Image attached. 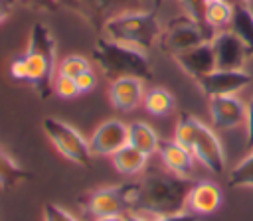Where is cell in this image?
<instances>
[{
  "instance_id": "cell-1",
  "label": "cell",
  "mask_w": 253,
  "mask_h": 221,
  "mask_svg": "<svg viewBox=\"0 0 253 221\" xmlns=\"http://www.w3.org/2000/svg\"><path fill=\"white\" fill-rule=\"evenodd\" d=\"M57 75V45L51 30L34 22L28 37V47L22 55L10 63V77L30 83L42 99H49L53 93V81Z\"/></svg>"
},
{
  "instance_id": "cell-2",
  "label": "cell",
  "mask_w": 253,
  "mask_h": 221,
  "mask_svg": "<svg viewBox=\"0 0 253 221\" xmlns=\"http://www.w3.org/2000/svg\"><path fill=\"white\" fill-rule=\"evenodd\" d=\"M136 201L132 211H142L152 217L182 211L186 207V197L192 187V178L174 176L170 172L150 174L136 182Z\"/></svg>"
},
{
  "instance_id": "cell-3",
  "label": "cell",
  "mask_w": 253,
  "mask_h": 221,
  "mask_svg": "<svg viewBox=\"0 0 253 221\" xmlns=\"http://www.w3.org/2000/svg\"><path fill=\"white\" fill-rule=\"evenodd\" d=\"M93 61L99 65L101 73L115 81L119 77H138L142 81L152 79V65L148 51L115 41L111 37H97L93 45Z\"/></svg>"
},
{
  "instance_id": "cell-4",
  "label": "cell",
  "mask_w": 253,
  "mask_h": 221,
  "mask_svg": "<svg viewBox=\"0 0 253 221\" xmlns=\"http://www.w3.org/2000/svg\"><path fill=\"white\" fill-rule=\"evenodd\" d=\"M105 37L115 41L140 47L148 51L156 41H160L162 26L156 18V12L144 10H126L115 16H109L103 24Z\"/></svg>"
},
{
  "instance_id": "cell-5",
  "label": "cell",
  "mask_w": 253,
  "mask_h": 221,
  "mask_svg": "<svg viewBox=\"0 0 253 221\" xmlns=\"http://www.w3.org/2000/svg\"><path fill=\"white\" fill-rule=\"evenodd\" d=\"M43 134L49 138V142L55 146V150L69 162L81 166V168H91V146L89 140L69 122L55 118V116H45L42 120Z\"/></svg>"
},
{
  "instance_id": "cell-6",
  "label": "cell",
  "mask_w": 253,
  "mask_h": 221,
  "mask_svg": "<svg viewBox=\"0 0 253 221\" xmlns=\"http://www.w3.org/2000/svg\"><path fill=\"white\" fill-rule=\"evenodd\" d=\"M136 182L134 184H119L93 189L85 193L79 203L93 217H109V215H125L134 209L136 201Z\"/></svg>"
},
{
  "instance_id": "cell-7",
  "label": "cell",
  "mask_w": 253,
  "mask_h": 221,
  "mask_svg": "<svg viewBox=\"0 0 253 221\" xmlns=\"http://www.w3.org/2000/svg\"><path fill=\"white\" fill-rule=\"evenodd\" d=\"M215 32H211L210 28L194 22L190 16L182 14L176 16L172 20L166 22V26L162 28V36H160V45L166 53H170L172 57L192 49L204 41H211Z\"/></svg>"
},
{
  "instance_id": "cell-8",
  "label": "cell",
  "mask_w": 253,
  "mask_h": 221,
  "mask_svg": "<svg viewBox=\"0 0 253 221\" xmlns=\"http://www.w3.org/2000/svg\"><path fill=\"white\" fill-rule=\"evenodd\" d=\"M192 154L196 158V162H200L208 172L219 176L225 172V150L221 146V140L217 138V134L200 120L198 126V134L196 140L192 144Z\"/></svg>"
},
{
  "instance_id": "cell-9",
  "label": "cell",
  "mask_w": 253,
  "mask_h": 221,
  "mask_svg": "<svg viewBox=\"0 0 253 221\" xmlns=\"http://www.w3.org/2000/svg\"><path fill=\"white\" fill-rule=\"evenodd\" d=\"M251 83V75L245 69H213L208 75L196 79V85L200 91L210 97H221V95H237Z\"/></svg>"
},
{
  "instance_id": "cell-10",
  "label": "cell",
  "mask_w": 253,
  "mask_h": 221,
  "mask_svg": "<svg viewBox=\"0 0 253 221\" xmlns=\"http://www.w3.org/2000/svg\"><path fill=\"white\" fill-rule=\"evenodd\" d=\"M211 47L217 69H243L247 57L251 55L247 45L231 30L215 32L211 37Z\"/></svg>"
},
{
  "instance_id": "cell-11",
  "label": "cell",
  "mask_w": 253,
  "mask_h": 221,
  "mask_svg": "<svg viewBox=\"0 0 253 221\" xmlns=\"http://www.w3.org/2000/svg\"><path fill=\"white\" fill-rule=\"evenodd\" d=\"M126 144H128V124H125L119 118H109L101 122L89 138L91 152L97 156H113Z\"/></svg>"
},
{
  "instance_id": "cell-12",
  "label": "cell",
  "mask_w": 253,
  "mask_h": 221,
  "mask_svg": "<svg viewBox=\"0 0 253 221\" xmlns=\"http://www.w3.org/2000/svg\"><path fill=\"white\" fill-rule=\"evenodd\" d=\"M210 116L215 128L229 130L245 124L247 105L237 95H221V97H210Z\"/></svg>"
},
{
  "instance_id": "cell-13",
  "label": "cell",
  "mask_w": 253,
  "mask_h": 221,
  "mask_svg": "<svg viewBox=\"0 0 253 221\" xmlns=\"http://www.w3.org/2000/svg\"><path fill=\"white\" fill-rule=\"evenodd\" d=\"M144 81L138 77H119L109 85L111 105L121 112H130L138 109L144 101Z\"/></svg>"
},
{
  "instance_id": "cell-14",
  "label": "cell",
  "mask_w": 253,
  "mask_h": 221,
  "mask_svg": "<svg viewBox=\"0 0 253 221\" xmlns=\"http://www.w3.org/2000/svg\"><path fill=\"white\" fill-rule=\"evenodd\" d=\"M221 203H223V191L211 180L194 182L186 197V209L196 215H210L217 211Z\"/></svg>"
},
{
  "instance_id": "cell-15",
  "label": "cell",
  "mask_w": 253,
  "mask_h": 221,
  "mask_svg": "<svg viewBox=\"0 0 253 221\" xmlns=\"http://www.w3.org/2000/svg\"><path fill=\"white\" fill-rule=\"evenodd\" d=\"M174 61L192 79H200V77L208 75L210 71L215 69V57H213L211 41H204L192 49H186V51L174 55Z\"/></svg>"
},
{
  "instance_id": "cell-16",
  "label": "cell",
  "mask_w": 253,
  "mask_h": 221,
  "mask_svg": "<svg viewBox=\"0 0 253 221\" xmlns=\"http://www.w3.org/2000/svg\"><path fill=\"white\" fill-rule=\"evenodd\" d=\"M158 156L162 160V166L166 172L182 178H192L196 168V158L192 150L180 146L176 140H162L158 148Z\"/></svg>"
},
{
  "instance_id": "cell-17",
  "label": "cell",
  "mask_w": 253,
  "mask_h": 221,
  "mask_svg": "<svg viewBox=\"0 0 253 221\" xmlns=\"http://www.w3.org/2000/svg\"><path fill=\"white\" fill-rule=\"evenodd\" d=\"M160 136L156 134V130L144 122V120H134L128 124V144L134 146L136 150L144 152L148 158L152 154H158L160 148Z\"/></svg>"
},
{
  "instance_id": "cell-18",
  "label": "cell",
  "mask_w": 253,
  "mask_h": 221,
  "mask_svg": "<svg viewBox=\"0 0 253 221\" xmlns=\"http://www.w3.org/2000/svg\"><path fill=\"white\" fill-rule=\"evenodd\" d=\"M113 166L119 174L123 176H136L140 172H144L146 168V162H148V156L140 150H136L134 146L126 144L123 146L119 152H115L113 156Z\"/></svg>"
},
{
  "instance_id": "cell-19",
  "label": "cell",
  "mask_w": 253,
  "mask_h": 221,
  "mask_svg": "<svg viewBox=\"0 0 253 221\" xmlns=\"http://www.w3.org/2000/svg\"><path fill=\"white\" fill-rule=\"evenodd\" d=\"M229 30L247 45L249 53L253 55V12L247 4L243 2L233 4V16L229 22Z\"/></svg>"
},
{
  "instance_id": "cell-20",
  "label": "cell",
  "mask_w": 253,
  "mask_h": 221,
  "mask_svg": "<svg viewBox=\"0 0 253 221\" xmlns=\"http://www.w3.org/2000/svg\"><path fill=\"white\" fill-rule=\"evenodd\" d=\"M30 178H32V174L8 150H4L0 146V187L8 189V187L18 185Z\"/></svg>"
},
{
  "instance_id": "cell-21",
  "label": "cell",
  "mask_w": 253,
  "mask_h": 221,
  "mask_svg": "<svg viewBox=\"0 0 253 221\" xmlns=\"http://www.w3.org/2000/svg\"><path fill=\"white\" fill-rule=\"evenodd\" d=\"M142 105H144V109L150 114H154V116H166V114H170L174 110L176 99H174V95L168 89H164V87H152L150 91H146Z\"/></svg>"
},
{
  "instance_id": "cell-22",
  "label": "cell",
  "mask_w": 253,
  "mask_h": 221,
  "mask_svg": "<svg viewBox=\"0 0 253 221\" xmlns=\"http://www.w3.org/2000/svg\"><path fill=\"white\" fill-rule=\"evenodd\" d=\"M113 4H115V0H79L75 12L81 14L85 18V22H89L91 28H95L99 32V30H103L105 20L109 18L107 12L111 10Z\"/></svg>"
},
{
  "instance_id": "cell-23",
  "label": "cell",
  "mask_w": 253,
  "mask_h": 221,
  "mask_svg": "<svg viewBox=\"0 0 253 221\" xmlns=\"http://www.w3.org/2000/svg\"><path fill=\"white\" fill-rule=\"evenodd\" d=\"M231 16H233V4H229L227 0H213V2L206 4L204 20L211 32L225 30L231 22Z\"/></svg>"
},
{
  "instance_id": "cell-24",
  "label": "cell",
  "mask_w": 253,
  "mask_h": 221,
  "mask_svg": "<svg viewBox=\"0 0 253 221\" xmlns=\"http://www.w3.org/2000/svg\"><path fill=\"white\" fill-rule=\"evenodd\" d=\"M198 126H200V120L194 114H190V112L180 114L176 120V128H174V140L180 146L192 150V144H194L196 134H198Z\"/></svg>"
},
{
  "instance_id": "cell-25",
  "label": "cell",
  "mask_w": 253,
  "mask_h": 221,
  "mask_svg": "<svg viewBox=\"0 0 253 221\" xmlns=\"http://www.w3.org/2000/svg\"><path fill=\"white\" fill-rule=\"evenodd\" d=\"M227 184L231 187H253V150L231 168Z\"/></svg>"
},
{
  "instance_id": "cell-26",
  "label": "cell",
  "mask_w": 253,
  "mask_h": 221,
  "mask_svg": "<svg viewBox=\"0 0 253 221\" xmlns=\"http://www.w3.org/2000/svg\"><path fill=\"white\" fill-rule=\"evenodd\" d=\"M87 69H91V63L83 55H67L57 63V73L71 77V79H75L77 75H81Z\"/></svg>"
},
{
  "instance_id": "cell-27",
  "label": "cell",
  "mask_w": 253,
  "mask_h": 221,
  "mask_svg": "<svg viewBox=\"0 0 253 221\" xmlns=\"http://www.w3.org/2000/svg\"><path fill=\"white\" fill-rule=\"evenodd\" d=\"M53 93L59 99H75V97L81 95L75 79L65 77V75H59V73L55 75V81H53Z\"/></svg>"
},
{
  "instance_id": "cell-28",
  "label": "cell",
  "mask_w": 253,
  "mask_h": 221,
  "mask_svg": "<svg viewBox=\"0 0 253 221\" xmlns=\"http://www.w3.org/2000/svg\"><path fill=\"white\" fill-rule=\"evenodd\" d=\"M42 217L43 221H79L71 211H67L57 203H45L42 209Z\"/></svg>"
},
{
  "instance_id": "cell-29",
  "label": "cell",
  "mask_w": 253,
  "mask_h": 221,
  "mask_svg": "<svg viewBox=\"0 0 253 221\" xmlns=\"http://www.w3.org/2000/svg\"><path fill=\"white\" fill-rule=\"evenodd\" d=\"M180 6L184 8V14L190 16L194 22L206 26V20H204V12H206V0H178ZM208 28V26H206Z\"/></svg>"
},
{
  "instance_id": "cell-30",
  "label": "cell",
  "mask_w": 253,
  "mask_h": 221,
  "mask_svg": "<svg viewBox=\"0 0 253 221\" xmlns=\"http://www.w3.org/2000/svg\"><path fill=\"white\" fill-rule=\"evenodd\" d=\"M75 83L79 87V93H89L97 87V75H95L93 69H87V71H83L81 75L75 77Z\"/></svg>"
},
{
  "instance_id": "cell-31",
  "label": "cell",
  "mask_w": 253,
  "mask_h": 221,
  "mask_svg": "<svg viewBox=\"0 0 253 221\" xmlns=\"http://www.w3.org/2000/svg\"><path fill=\"white\" fill-rule=\"evenodd\" d=\"M20 2L38 12H55L59 8V0H20Z\"/></svg>"
},
{
  "instance_id": "cell-32",
  "label": "cell",
  "mask_w": 253,
  "mask_h": 221,
  "mask_svg": "<svg viewBox=\"0 0 253 221\" xmlns=\"http://www.w3.org/2000/svg\"><path fill=\"white\" fill-rule=\"evenodd\" d=\"M245 146L253 150V97L247 103V114H245Z\"/></svg>"
},
{
  "instance_id": "cell-33",
  "label": "cell",
  "mask_w": 253,
  "mask_h": 221,
  "mask_svg": "<svg viewBox=\"0 0 253 221\" xmlns=\"http://www.w3.org/2000/svg\"><path fill=\"white\" fill-rule=\"evenodd\" d=\"M150 221H198V215L192 211H176V213H168V215H158L152 217Z\"/></svg>"
},
{
  "instance_id": "cell-34",
  "label": "cell",
  "mask_w": 253,
  "mask_h": 221,
  "mask_svg": "<svg viewBox=\"0 0 253 221\" xmlns=\"http://www.w3.org/2000/svg\"><path fill=\"white\" fill-rule=\"evenodd\" d=\"M14 6H16V0H0V24L14 12Z\"/></svg>"
},
{
  "instance_id": "cell-35",
  "label": "cell",
  "mask_w": 253,
  "mask_h": 221,
  "mask_svg": "<svg viewBox=\"0 0 253 221\" xmlns=\"http://www.w3.org/2000/svg\"><path fill=\"white\" fill-rule=\"evenodd\" d=\"M125 221H150V219H146L144 215H140V213H136V211H130V213L125 215Z\"/></svg>"
},
{
  "instance_id": "cell-36",
  "label": "cell",
  "mask_w": 253,
  "mask_h": 221,
  "mask_svg": "<svg viewBox=\"0 0 253 221\" xmlns=\"http://www.w3.org/2000/svg\"><path fill=\"white\" fill-rule=\"evenodd\" d=\"M93 221H125V215H109V217H95Z\"/></svg>"
},
{
  "instance_id": "cell-37",
  "label": "cell",
  "mask_w": 253,
  "mask_h": 221,
  "mask_svg": "<svg viewBox=\"0 0 253 221\" xmlns=\"http://www.w3.org/2000/svg\"><path fill=\"white\" fill-rule=\"evenodd\" d=\"M59 4H69V6H73V10H75L77 4H79V0H59Z\"/></svg>"
},
{
  "instance_id": "cell-38",
  "label": "cell",
  "mask_w": 253,
  "mask_h": 221,
  "mask_svg": "<svg viewBox=\"0 0 253 221\" xmlns=\"http://www.w3.org/2000/svg\"><path fill=\"white\" fill-rule=\"evenodd\" d=\"M162 4H164V0H152V10L156 12V10H158Z\"/></svg>"
},
{
  "instance_id": "cell-39",
  "label": "cell",
  "mask_w": 253,
  "mask_h": 221,
  "mask_svg": "<svg viewBox=\"0 0 253 221\" xmlns=\"http://www.w3.org/2000/svg\"><path fill=\"white\" fill-rule=\"evenodd\" d=\"M239 2H243V4H247V2H251V0H239Z\"/></svg>"
},
{
  "instance_id": "cell-40",
  "label": "cell",
  "mask_w": 253,
  "mask_h": 221,
  "mask_svg": "<svg viewBox=\"0 0 253 221\" xmlns=\"http://www.w3.org/2000/svg\"><path fill=\"white\" fill-rule=\"evenodd\" d=\"M208 2H213V0H206V4H208Z\"/></svg>"
}]
</instances>
